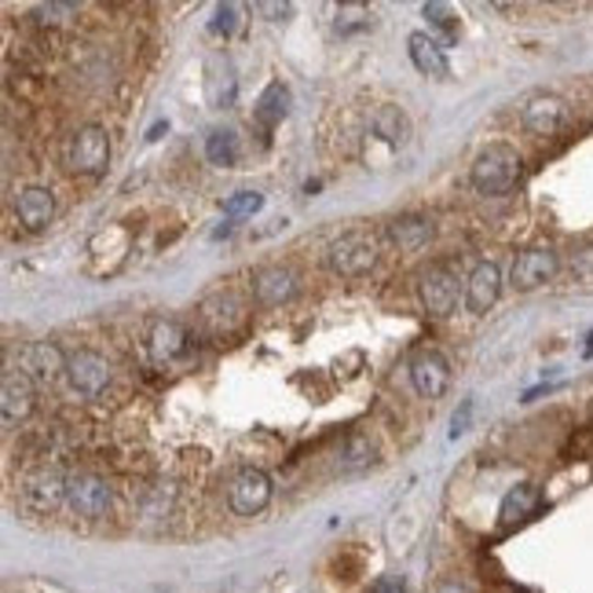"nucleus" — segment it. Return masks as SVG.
I'll return each instance as SVG.
<instances>
[{
	"instance_id": "2",
	"label": "nucleus",
	"mask_w": 593,
	"mask_h": 593,
	"mask_svg": "<svg viewBox=\"0 0 593 593\" xmlns=\"http://www.w3.org/2000/svg\"><path fill=\"white\" fill-rule=\"evenodd\" d=\"M378 257H381V246L370 231H348L340 235L337 242H329V271L340 275V279H362L378 268Z\"/></svg>"
},
{
	"instance_id": "26",
	"label": "nucleus",
	"mask_w": 593,
	"mask_h": 593,
	"mask_svg": "<svg viewBox=\"0 0 593 593\" xmlns=\"http://www.w3.org/2000/svg\"><path fill=\"white\" fill-rule=\"evenodd\" d=\"M373 26V11L367 4H340L337 8V33H359Z\"/></svg>"
},
{
	"instance_id": "31",
	"label": "nucleus",
	"mask_w": 593,
	"mask_h": 593,
	"mask_svg": "<svg viewBox=\"0 0 593 593\" xmlns=\"http://www.w3.org/2000/svg\"><path fill=\"white\" fill-rule=\"evenodd\" d=\"M370 593H406V590H403V579H381V582H373Z\"/></svg>"
},
{
	"instance_id": "25",
	"label": "nucleus",
	"mask_w": 593,
	"mask_h": 593,
	"mask_svg": "<svg viewBox=\"0 0 593 593\" xmlns=\"http://www.w3.org/2000/svg\"><path fill=\"white\" fill-rule=\"evenodd\" d=\"M205 158L213 161V165H235V161H238V136H235V132H231V128L209 132Z\"/></svg>"
},
{
	"instance_id": "14",
	"label": "nucleus",
	"mask_w": 593,
	"mask_h": 593,
	"mask_svg": "<svg viewBox=\"0 0 593 593\" xmlns=\"http://www.w3.org/2000/svg\"><path fill=\"white\" fill-rule=\"evenodd\" d=\"M502 296V271L494 260H483L469 271L466 279V307L472 315H483L488 307H494V301Z\"/></svg>"
},
{
	"instance_id": "18",
	"label": "nucleus",
	"mask_w": 593,
	"mask_h": 593,
	"mask_svg": "<svg viewBox=\"0 0 593 593\" xmlns=\"http://www.w3.org/2000/svg\"><path fill=\"white\" fill-rule=\"evenodd\" d=\"M15 216L26 231H44L55 216V194L48 187H22L15 198Z\"/></svg>"
},
{
	"instance_id": "15",
	"label": "nucleus",
	"mask_w": 593,
	"mask_h": 593,
	"mask_svg": "<svg viewBox=\"0 0 593 593\" xmlns=\"http://www.w3.org/2000/svg\"><path fill=\"white\" fill-rule=\"evenodd\" d=\"M249 286H253V296H257V304L279 307V304H286L296 293V275L290 268H282V264H268V268L253 271V282Z\"/></svg>"
},
{
	"instance_id": "6",
	"label": "nucleus",
	"mask_w": 593,
	"mask_h": 593,
	"mask_svg": "<svg viewBox=\"0 0 593 593\" xmlns=\"http://www.w3.org/2000/svg\"><path fill=\"white\" fill-rule=\"evenodd\" d=\"M19 502L22 510H30L33 516L55 513L66 502V477H59V472L48 466L26 472L19 483Z\"/></svg>"
},
{
	"instance_id": "1",
	"label": "nucleus",
	"mask_w": 593,
	"mask_h": 593,
	"mask_svg": "<svg viewBox=\"0 0 593 593\" xmlns=\"http://www.w3.org/2000/svg\"><path fill=\"white\" fill-rule=\"evenodd\" d=\"M469 180L480 194H505L521 180V154L510 143H488L469 169Z\"/></svg>"
},
{
	"instance_id": "27",
	"label": "nucleus",
	"mask_w": 593,
	"mask_h": 593,
	"mask_svg": "<svg viewBox=\"0 0 593 593\" xmlns=\"http://www.w3.org/2000/svg\"><path fill=\"white\" fill-rule=\"evenodd\" d=\"M422 15L433 22V26L444 33V41H458V19H455V11H450L447 4H439V0H433V4H425L422 8Z\"/></svg>"
},
{
	"instance_id": "32",
	"label": "nucleus",
	"mask_w": 593,
	"mask_h": 593,
	"mask_svg": "<svg viewBox=\"0 0 593 593\" xmlns=\"http://www.w3.org/2000/svg\"><path fill=\"white\" fill-rule=\"evenodd\" d=\"M469 411H472V406L466 403V406H461V417L455 414V428H450V433H455V436H461V433H466V417H469Z\"/></svg>"
},
{
	"instance_id": "3",
	"label": "nucleus",
	"mask_w": 593,
	"mask_h": 593,
	"mask_svg": "<svg viewBox=\"0 0 593 593\" xmlns=\"http://www.w3.org/2000/svg\"><path fill=\"white\" fill-rule=\"evenodd\" d=\"M458 290H461V275L450 260H436L428 264L417 279V301L433 318H447L455 315L458 307Z\"/></svg>"
},
{
	"instance_id": "4",
	"label": "nucleus",
	"mask_w": 593,
	"mask_h": 593,
	"mask_svg": "<svg viewBox=\"0 0 593 593\" xmlns=\"http://www.w3.org/2000/svg\"><path fill=\"white\" fill-rule=\"evenodd\" d=\"M66 169L77 176H99L110 165V136L103 125H81L66 139Z\"/></svg>"
},
{
	"instance_id": "21",
	"label": "nucleus",
	"mask_w": 593,
	"mask_h": 593,
	"mask_svg": "<svg viewBox=\"0 0 593 593\" xmlns=\"http://www.w3.org/2000/svg\"><path fill=\"white\" fill-rule=\"evenodd\" d=\"M538 502H542V494H538L535 483H516V488L502 499L499 524H502V527H513V524L527 521V516L538 510Z\"/></svg>"
},
{
	"instance_id": "16",
	"label": "nucleus",
	"mask_w": 593,
	"mask_h": 593,
	"mask_svg": "<svg viewBox=\"0 0 593 593\" xmlns=\"http://www.w3.org/2000/svg\"><path fill=\"white\" fill-rule=\"evenodd\" d=\"M33 381L22 378V373H4V384H0V414H4V428H15L19 422H26L33 414Z\"/></svg>"
},
{
	"instance_id": "13",
	"label": "nucleus",
	"mask_w": 593,
	"mask_h": 593,
	"mask_svg": "<svg viewBox=\"0 0 593 593\" xmlns=\"http://www.w3.org/2000/svg\"><path fill=\"white\" fill-rule=\"evenodd\" d=\"M198 315H202V323L213 329L216 337H231L246 323V304H242L235 293H213L198 304Z\"/></svg>"
},
{
	"instance_id": "23",
	"label": "nucleus",
	"mask_w": 593,
	"mask_h": 593,
	"mask_svg": "<svg viewBox=\"0 0 593 593\" xmlns=\"http://www.w3.org/2000/svg\"><path fill=\"white\" fill-rule=\"evenodd\" d=\"M389 238L400 246V253H417L433 238V224L425 216H395L389 224Z\"/></svg>"
},
{
	"instance_id": "10",
	"label": "nucleus",
	"mask_w": 593,
	"mask_h": 593,
	"mask_svg": "<svg viewBox=\"0 0 593 593\" xmlns=\"http://www.w3.org/2000/svg\"><path fill=\"white\" fill-rule=\"evenodd\" d=\"M66 359L70 356H63V348L52 340H33L19 351V373L33 384H55L66 373Z\"/></svg>"
},
{
	"instance_id": "24",
	"label": "nucleus",
	"mask_w": 593,
	"mask_h": 593,
	"mask_svg": "<svg viewBox=\"0 0 593 593\" xmlns=\"http://www.w3.org/2000/svg\"><path fill=\"white\" fill-rule=\"evenodd\" d=\"M286 110H290V92H286V85L271 81L268 88L260 92L257 107H253V118L260 121V125H279V121L286 118Z\"/></svg>"
},
{
	"instance_id": "19",
	"label": "nucleus",
	"mask_w": 593,
	"mask_h": 593,
	"mask_svg": "<svg viewBox=\"0 0 593 593\" xmlns=\"http://www.w3.org/2000/svg\"><path fill=\"white\" fill-rule=\"evenodd\" d=\"M406 52H411V63H414V70L417 74H425V77H444L450 74V63H447V55H444V48L428 37V33H411L406 37Z\"/></svg>"
},
{
	"instance_id": "12",
	"label": "nucleus",
	"mask_w": 593,
	"mask_h": 593,
	"mask_svg": "<svg viewBox=\"0 0 593 593\" xmlns=\"http://www.w3.org/2000/svg\"><path fill=\"white\" fill-rule=\"evenodd\" d=\"M521 121H524V128L532 132V136H538V139L557 136V132L564 128V121H568V103L560 96H553V92H538V96H532L524 103Z\"/></svg>"
},
{
	"instance_id": "33",
	"label": "nucleus",
	"mask_w": 593,
	"mask_h": 593,
	"mask_svg": "<svg viewBox=\"0 0 593 593\" xmlns=\"http://www.w3.org/2000/svg\"><path fill=\"white\" fill-rule=\"evenodd\" d=\"M436 593H469V590L461 586V582H439V586H436Z\"/></svg>"
},
{
	"instance_id": "29",
	"label": "nucleus",
	"mask_w": 593,
	"mask_h": 593,
	"mask_svg": "<svg viewBox=\"0 0 593 593\" xmlns=\"http://www.w3.org/2000/svg\"><path fill=\"white\" fill-rule=\"evenodd\" d=\"M235 15H238V8H235V4H220V8H216L213 30H216V33H231V30H235Z\"/></svg>"
},
{
	"instance_id": "22",
	"label": "nucleus",
	"mask_w": 593,
	"mask_h": 593,
	"mask_svg": "<svg viewBox=\"0 0 593 593\" xmlns=\"http://www.w3.org/2000/svg\"><path fill=\"white\" fill-rule=\"evenodd\" d=\"M373 461H378V447H373V439L370 436H362V433H351L345 444H340L337 450V472H362V469H370Z\"/></svg>"
},
{
	"instance_id": "30",
	"label": "nucleus",
	"mask_w": 593,
	"mask_h": 593,
	"mask_svg": "<svg viewBox=\"0 0 593 593\" xmlns=\"http://www.w3.org/2000/svg\"><path fill=\"white\" fill-rule=\"evenodd\" d=\"M257 15H268V19H286L290 15V4H268V0H260V4H253Z\"/></svg>"
},
{
	"instance_id": "9",
	"label": "nucleus",
	"mask_w": 593,
	"mask_h": 593,
	"mask_svg": "<svg viewBox=\"0 0 593 593\" xmlns=\"http://www.w3.org/2000/svg\"><path fill=\"white\" fill-rule=\"evenodd\" d=\"M406 373H411V384L422 400H439L450 384V362L444 351H436V348L414 351L411 362H406Z\"/></svg>"
},
{
	"instance_id": "5",
	"label": "nucleus",
	"mask_w": 593,
	"mask_h": 593,
	"mask_svg": "<svg viewBox=\"0 0 593 593\" xmlns=\"http://www.w3.org/2000/svg\"><path fill=\"white\" fill-rule=\"evenodd\" d=\"M66 505L85 521H99L114 505V488L96 472H70L66 477Z\"/></svg>"
},
{
	"instance_id": "11",
	"label": "nucleus",
	"mask_w": 593,
	"mask_h": 593,
	"mask_svg": "<svg viewBox=\"0 0 593 593\" xmlns=\"http://www.w3.org/2000/svg\"><path fill=\"white\" fill-rule=\"evenodd\" d=\"M557 268H560L557 249H549V246H532V249L516 253L510 279H513V286H516V290H521V293H532V290H538V286H546L549 279H553Z\"/></svg>"
},
{
	"instance_id": "7",
	"label": "nucleus",
	"mask_w": 593,
	"mask_h": 593,
	"mask_svg": "<svg viewBox=\"0 0 593 593\" xmlns=\"http://www.w3.org/2000/svg\"><path fill=\"white\" fill-rule=\"evenodd\" d=\"M271 502V480L268 472L257 466L238 469L227 483V505L235 516H257L260 510H268Z\"/></svg>"
},
{
	"instance_id": "8",
	"label": "nucleus",
	"mask_w": 593,
	"mask_h": 593,
	"mask_svg": "<svg viewBox=\"0 0 593 593\" xmlns=\"http://www.w3.org/2000/svg\"><path fill=\"white\" fill-rule=\"evenodd\" d=\"M66 378H70L74 392H81L85 400H99V395L110 389L114 370H110L107 356H99V351H92V348H81L66 359Z\"/></svg>"
},
{
	"instance_id": "17",
	"label": "nucleus",
	"mask_w": 593,
	"mask_h": 593,
	"mask_svg": "<svg viewBox=\"0 0 593 593\" xmlns=\"http://www.w3.org/2000/svg\"><path fill=\"white\" fill-rule=\"evenodd\" d=\"M147 348L154 362H176L187 356V329L176 318H154L147 329Z\"/></svg>"
},
{
	"instance_id": "20",
	"label": "nucleus",
	"mask_w": 593,
	"mask_h": 593,
	"mask_svg": "<svg viewBox=\"0 0 593 593\" xmlns=\"http://www.w3.org/2000/svg\"><path fill=\"white\" fill-rule=\"evenodd\" d=\"M370 132L389 143V147H403L406 136H411V121H406V114L395 103H381L370 114Z\"/></svg>"
},
{
	"instance_id": "28",
	"label": "nucleus",
	"mask_w": 593,
	"mask_h": 593,
	"mask_svg": "<svg viewBox=\"0 0 593 593\" xmlns=\"http://www.w3.org/2000/svg\"><path fill=\"white\" fill-rule=\"evenodd\" d=\"M260 205H264V194H257V191H238V194H231L227 202H224V213H227V216H253Z\"/></svg>"
}]
</instances>
